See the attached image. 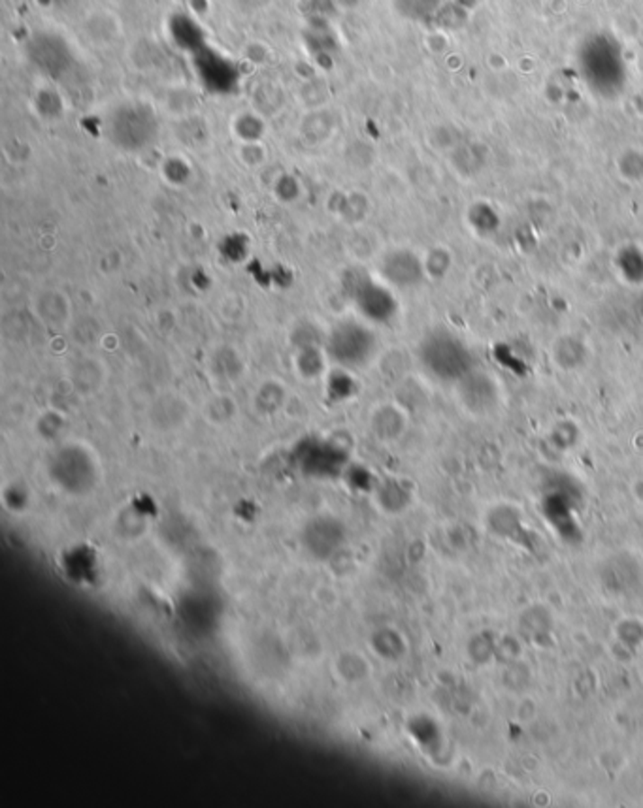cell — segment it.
I'll return each mask as SVG.
<instances>
[{
    "label": "cell",
    "mask_w": 643,
    "mask_h": 808,
    "mask_svg": "<svg viewBox=\"0 0 643 808\" xmlns=\"http://www.w3.org/2000/svg\"><path fill=\"white\" fill-rule=\"evenodd\" d=\"M417 357L428 376L450 385H459L478 368L470 345L447 328L428 332L417 347Z\"/></svg>",
    "instance_id": "6da1fadb"
},
{
    "label": "cell",
    "mask_w": 643,
    "mask_h": 808,
    "mask_svg": "<svg viewBox=\"0 0 643 808\" xmlns=\"http://www.w3.org/2000/svg\"><path fill=\"white\" fill-rule=\"evenodd\" d=\"M342 289L370 324H391L398 315V300L385 281L374 280L361 268H349L342 275Z\"/></svg>",
    "instance_id": "7a4b0ae2"
},
{
    "label": "cell",
    "mask_w": 643,
    "mask_h": 808,
    "mask_svg": "<svg viewBox=\"0 0 643 808\" xmlns=\"http://www.w3.org/2000/svg\"><path fill=\"white\" fill-rule=\"evenodd\" d=\"M378 349L380 343L372 326L353 319L340 321L325 338L328 360L344 369H357L372 362Z\"/></svg>",
    "instance_id": "3957f363"
},
{
    "label": "cell",
    "mask_w": 643,
    "mask_h": 808,
    "mask_svg": "<svg viewBox=\"0 0 643 808\" xmlns=\"http://www.w3.org/2000/svg\"><path fill=\"white\" fill-rule=\"evenodd\" d=\"M51 483L70 496H85L99 483V466L82 445H63L48 460Z\"/></svg>",
    "instance_id": "277c9868"
},
{
    "label": "cell",
    "mask_w": 643,
    "mask_h": 808,
    "mask_svg": "<svg viewBox=\"0 0 643 808\" xmlns=\"http://www.w3.org/2000/svg\"><path fill=\"white\" fill-rule=\"evenodd\" d=\"M110 140L125 151H140L157 136V120L144 104H123L110 117Z\"/></svg>",
    "instance_id": "5b68a950"
},
{
    "label": "cell",
    "mask_w": 643,
    "mask_h": 808,
    "mask_svg": "<svg viewBox=\"0 0 643 808\" xmlns=\"http://www.w3.org/2000/svg\"><path fill=\"white\" fill-rule=\"evenodd\" d=\"M297 464L306 475L335 479L347 469V452L333 441L306 440L297 448Z\"/></svg>",
    "instance_id": "8992f818"
},
{
    "label": "cell",
    "mask_w": 643,
    "mask_h": 808,
    "mask_svg": "<svg viewBox=\"0 0 643 808\" xmlns=\"http://www.w3.org/2000/svg\"><path fill=\"white\" fill-rule=\"evenodd\" d=\"M381 280L393 289H414L426 280L423 256L415 251L398 247L387 251L380 262Z\"/></svg>",
    "instance_id": "52a82bcc"
},
{
    "label": "cell",
    "mask_w": 643,
    "mask_h": 808,
    "mask_svg": "<svg viewBox=\"0 0 643 808\" xmlns=\"http://www.w3.org/2000/svg\"><path fill=\"white\" fill-rule=\"evenodd\" d=\"M345 541V528L335 517H316L302 529V543L319 560H328Z\"/></svg>",
    "instance_id": "ba28073f"
},
{
    "label": "cell",
    "mask_w": 643,
    "mask_h": 808,
    "mask_svg": "<svg viewBox=\"0 0 643 808\" xmlns=\"http://www.w3.org/2000/svg\"><path fill=\"white\" fill-rule=\"evenodd\" d=\"M32 313L36 321L49 330L70 328L74 321V307L70 298L58 289H44L34 297Z\"/></svg>",
    "instance_id": "9c48e42d"
},
{
    "label": "cell",
    "mask_w": 643,
    "mask_h": 808,
    "mask_svg": "<svg viewBox=\"0 0 643 808\" xmlns=\"http://www.w3.org/2000/svg\"><path fill=\"white\" fill-rule=\"evenodd\" d=\"M457 386L460 392L462 405L470 413H474V415L489 413L498 402V388L495 381L478 368L470 373V376L464 377Z\"/></svg>",
    "instance_id": "30bf717a"
},
{
    "label": "cell",
    "mask_w": 643,
    "mask_h": 808,
    "mask_svg": "<svg viewBox=\"0 0 643 808\" xmlns=\"http://www.w3.org/2000/svg\"><path fill=\"white\" fill-rule=\"evenodd\" d=\"M600 577L610 592L625 596L638 590L641 582V569L630 556L619 555L606 560V564L602 565Z\"/></svg>",
    "instance_id": "8fae6325"
},
{
    "label": "cell",
    "mask_w": 643,
    "mask_h": 808,
    "mask_svg": "<svg viewBox=\"0 0 643 808\" xmlns=\"http://www.w3.org/2000/svg\"><path fill=\"white\" fill-rule=\"evenodd\" d=\"M108 381V368L96 357L77 359L68 371V383L80 396H94Z\"/></svg>",
    "instance_id": "7c38bea8"
},
{
    "label": "cell",
    "mask_w": 643,
    "mask_h": 808,
    "mask_svg": "<svg viewBox=\"0 0 643 808\" xmlns=\"http://www.w3.org/2000/svg\"><path fill=\"white\" fill-rule=\"evenodd\" d=\"M189 419V405L178 394H163L151 404L149 421L161 431L182 428Z\"/></svg>",
    "instance_id": "4fadbf2b"
},
{
    "label": "cell",
    "mask_w": 643,
    "mask_h": 808,
    "mask_svg": "<svg viewBox=\"0 0 643 808\" xmlns=\"http://www.w3.org/2000/svg\"><path fill=\"white\" fill-rule=\"evenodd\" d=\"M210 373L221 381L234 383L246 373L244 354L234 345H219L211 351L208 359Z\"/></svg>",
    "instance_id": "5bb4252c"
},
{
    "label": "cell",
    "mask_w": 643,
    "mask_h": 808,
    "mask_svg": "<svg viewBox=\"0 0 643 808\" xmlns=\"http://www.w3.org/2000/svg\"><path fill=\"white\" fill-rule=\"evenodd\" d=\"M85 32H87L89 42H93L99 48H106V46L113 44L117 38L123 34V27L120 23V19H117V15H113L110 12H94L87 17Z\"/></svg>",
    "instance_id": "9a60e30c"
},
{
    "label": "cell",
    "mask_w": 643,
    "mask_h": 808,
    "mask_svg": "<svg viewBox=\"0 0 643 808\" xmlns=\"http://www.w3.org/2000/svg\"><path fill=\"white\" fill-rule=\"evenodd\" d=\"M335 130H336L335 113H330L328 110L323 108H316L314 111H309L300 123V136L311 146L325 144L326 140H330V136L335 134Z\"/></svg>",
    "instance_id": "2e32d148"
},
{
    "label": "cell",
    "mask_w": 643,
    "mask_h": 808,
    "mask_svg": "<svg viewBox=\"0 0 643 808\" xmlns=\"http://www.w3.org/2000/svg\"><path fill=\"white\" fill-rule=\"evenodd\" d=\"M370 426H372V431L378 440L395 441L404 433L406 417L395 405H381L372 413Z\"/></svg>",
    "instance_id": "e0dca14e"
},
{
    "label": "cell",
    "mask_w": 643,
    "mask_h": 808,
    "mask_svg": "<svg viewBox=\"0 0 643 808\" xmlns=\"http://www.w3.org/2000/svg\"><path fill=\"white\" fill-rule=\"evenodd\" d=\"M551 354H553V360L557 362V366L562 368L564 371H574V369L581 368L589 357L587 347H585L583 340L577 336H570V333H567V336H560L553 342Z\"/></svg>",
    "instance_id": "ac0fdd59"
},
{
    "label": "cell",
    "mask_w": 643,
    "mask_h": 808,
    "mask_svg": "<svg viewBox=\"0 0 643 808\" xmlns=\"http://www.w3.org/2000/svg\"><path fill=\"white\" fill-rule=\"evenodd\" d=\"M613 264L621 280L629 285H643V249L636 244H627L617 249Z\"/></svg>",
    "instance_id": "d6986e66"
},
{
    "label": "cell",
    "mask_w": 643,
    "mask_h": 808,
    "mask_svg": "<svg viewBox=\"0 0 643 808\" xmlns=\"http://www.w3.org/2000/svg\"><path fill=\"white\" fill-rule=\"evenodd\" d=\"M287 402V388L283 386V383L276 381V379H268L264 381L257 390L255 396H253V405L261 413V415H276V413L285 405Z\"/></svg>",
    "instance_id": "ffe728a7"
},
{
    "label": "cell",
    "mask_w": 643,
    "mask_h": 808,
    "mask_svg": "<svg viewBox=\"0 0 643 808\" xmlns=\"http://www.w3.org/2000/svg\"><path fill=\"white\" fill-rule=\"evenodd\" d=\"M326 360H328V357H326V351L323 345L304 347V349H299V352H297L295 368L300 377L317 379L326 369Z\"/></svg>",
    "instance_id": "44dd1931"
},
{
    "label": "cell",
    "mask_w": 643,
    "mask_h": 808,
    "mask_svg": "<svg viewBox=\"0 0 643 808\" xmlns=\"http://www.w3.org/2000/svg\"><path fill=\"white\" fill-rule=\"evenodd\" d=\"M376 500L381 509L388 512H398L409 503V492L400 481L388 479L376 486Z\"/></svg>",
    "instance_id": "7402d4cb"
},
{
    "label": "cell",
    "mask_w": 643,
    "mask_h": 808,
    "mask_svg": "<svg viewBox=\"0 0 643 808\" xmlns=\"http://www.w3.org/2000/svg\"><path fill=\"white\" fill-rule=\"evenodd\" d=\"M336 213L344 223H349V225L362 223L368 215L366 196L361 192H355V191L344 194L340 204L336 206Z\"/></svg>",
    "instance_id": "603a6c76"
},
{
    "label": "cell",
    "mask_w": 643,
    "mask_h": 808,
    "mask_svg": "<svg viewBox=\"0 0 643 808\" xmlns=\"http://www.w3.org/2000/svg\"><path fill=\"white\" fill-rule=\"evenodd\" d=\"M283 106V94L276 84H261L253 93V108L261 115L278 113Z\"/></svg>",
    "instance_id": "cb8c5ba5"
},
{
    "label": "cell",
    "mask_w": 643,
    "mask_h": 808,
    "mask_svg": "<svg viewBox=\"0 0 643 808\" xmlns=\"http://www.w3.org/2000/svg\"><path fill=\"white\" fill-rule=\"evenodd\" d=\"M234 134H237L242 144L244 142H261V138L264 134V121L263 115L257 111H247V113H240L237 120H234Z\"/></svg>",
    "instance_id": "d4e9b609"
},
{
    "label": "cell",
    "mask_w": 643,
    "mask_h": 808,
    "mask_svg": "<svg viewBox=\"0 0 643 808\" xmlns=\"http://www.w3.org/2000/svg\"><path fill=\"white\" fill-rule=\"evenodd\" d=\"M237 402H234L227 394H218L208 400L206 404V419L213 424L223 426L228 424L234 417H237Z\"/></svg>",
    "instance_id": "484cf974"
},
{
    "label": "cell",
    "mask_w": 643,
    "mask_h": 808,
    "mask_svg": "<svg viewBox=\"0 0 643 808\" xmlns=\"http://www.w3.org/2000/svg\"><path fill=\"white\" fill-rule=\"evenodd\" d=\"M347 371H349V369L338 368V369H335V371L328 376V381H326V392H328V398H330V400H335V402H345V400H349V398L355 394L357 385H355L353 377H351Z\"/></svg>",
    "instance_id": "4316f807"
},
{
    "label": "cell",
    "mask_w": 643,
    "mask_h": 808,
    "mask_svg": "<svg viewBox=\"0 0 643 808\" xmlns=\"http://www.w3.org/2000/svg\"><path fill=\"white\" fill-rule=\"evenodd\" d=\"M426 278L443 280L447 271L451 270V254L447 247H433L428 249L426 256H423Z\"/></svg>",
    "instance_id": "83f0119b"
},
{
    "label": "cell",
    "mask_w": 643,
    "mask_h": 808,
    "mask_svg": "<svg viewBox=\"0 0 643 808\" xmlns=\"http://www.w3.org/2000/svg\"><path fill=\"white\" fill-rule=\"evenodd\" d=\"M372 644L376 648V653L387 660H397L404 654V643L400 635L397 632H391V629L378 632L372 639Z\"/></svg>",
    "instance_id": "f1b7e54d"
},
{
    "label": "cell",
    "mask_w": 643,
    "mask_h": 808,
    "mask_svg": "<svg viewBox=\"0 0 643 808\" xmlns=\"http://www.w3.org/2000/svg\"><path fill=\"white\" fill-rule=\"evenodd\" d=\"M70 332H72V338L82 345L96 343L103 338L101 324L93 317H80V319L74 317V321L70 324Z\"/></svg>",
    "instance_id": "f546056e"
},
{
    "label": "cell",
    "mask_w": 643,
    "mask_h": 808,
    "mask_svg": "<svg viewBox=\"0 0 643 808\" xmlns=\"http://www.w3.org/2000/svg\"><path fill=\"white\" fill-rule=\"evenodd\" d=\"M336 665H338V673L342 675V679H344L345 682H357V680H362L364 675H366V671H368L366 661H364L361 656L353 654V653H347V654L340 656V660H338Z\"/></svg>",
    "instance_id": "4dcf8cb0"
},
{
    "label": "cell",
    "mask_w": 643,
    "mask_h": 808,
    "mask_svg": "<svg viewBox=\"0 0 643 808\" xmlns=\"http://www.w3.org/2000/svg\"><path fill=\"white\" fill-rule=\"evenodd\" d=\"M290 342L297 349H304V347H314V345H321L325 347V340L321 336L319 328H316V324L311 323H300L295 326V330L290 332Z\"/></svg>",
    "instance_id": "1f68e13d"
},
{
    "label": "cell",
    "mask_w": 643,
    "mask_h": 808,
    "mask_svg": "<svg viewBox=\"0 0 643 808\" xmlns=\"http://www.w3.org/2000/svg\"><path fill=\"white\" fill-rule=\"evenodd\" d=\"M274 192H276L280 202L295 204L300 199L302 187H300V182L297 180V177H292L290 173H283L274 182Z\"/></svg>",
    "instance_id": "d6a6232c"
},
{
    "label": "cell",
    "mask_w": 643,
    "mask_h": 808,
    "mask_svg": "<svg viewBox=\"0 0 643 808\" xmlns=\"http://www.w3.org/2000/svg\"><path fill=\"white\" fill-rule=\"evenodd\" d=\"M36 110L44 120H57L63 115V98L55 91H40L36 96Z\"/></svg>",
    "instance_id": "836d02e7"
},
{
    "label": "cell",
    "mask_w": 643,
    "mask_h": 808,
    "mask_svg": "<svg viewBox=\"0 0 643 808\" xmlns=\"http://www.w3.org/2000/svg\"><path fill=\"white\" fill-rule=\"evenodd\" d=\"M63 426H65V419L61 413H57V411H46L36 422L38 436L44 440H55L58 433H61Z\"/></svg>",
    "instance_id": "e575fe53"
},
{
    "label": "cell",
    "mask_w": 643,
    "mask_h": 808,
    "mask_svg": "<svg viewBox=\"0 0 643 808\" xmlns=\"http://www.w3.org/2000/svg\"><path fill=\"white\" fill-rule=\"evenodd\" d=\"M163 173L165 180H168L172 185H183L191 177V166L183 159H180V156H172V159L165 163Z\"/></svg>",
    "instance_id": "d590c367"
},
{
    "label": "cell",
    "mask_w": 643,
    "mask_h": 808,
    "mask_svg": "<svg viewBox=\"0 0 643 808\" xmlns=\"http://www.w3.org/2000/svg\"><path fill=\"white\" fill-rule=\"evenodd\" d=\"M117 524H120V529L123 531V534L130 536V537H134L136 534H142L144 528H146L144 515H142V512L136 511L134 507H129L123 512H120V522H117Z\"/></svg>",
    "instance_id": "8d00e7d4"
},
{
    "label": "cell",
    "mask_w": 643,
    "mask_h": 808,
    "mask_svg": "<svg viewBox=\"0 0 643 808\" xmlns=\"http://www.w3.org/2000/svg\"><path fill=\"white\" fill-rule=\"evenodd\" d=\"M240 161L249 168H259L266 163V149L261 142H244L238 151Z\"/></svg>",
    "instance_id": "74e56055"
},
{
    "label": "cell",
    "mask_w": 643,
    "mask_h": 808,
    "mask_svg": "<svg viewBox=\"0 0 643 808\" xmlns=\"http://www.w3.org/2000/svg\"><path fill=\"white\" fill-rule=\"evenodd\" d=\"M219 313L225 321H240L246 315V302L238 294H225V298L221 300L219 306Z\"/></svg>",
    "instance_id": "f35d334b"
},
{
    "label": "cell",
    "mask_w": 643,
    "mask_h": 808,
    "mask_svg": "<svg viewBox=\"0 0 643 808\" xmlns=\"http://www.w3.org/2000/svg\"><path fill=\"white\" fill-rule=\"evenodd\" d=\"M27 500H29V494L22 484H12L4 490V502L13 511H22L27 505Z\"/></svg>",
    "instance_id": "ab89813d"
},
{
    "label": "cell",
    "mask_w": 643,
    "mask_h": 808,
    "mask_svg": "<svg viewBox=\"0 0 643 808\" xmlns=\"http://www.w3.org/2000/svg\"><path fill=\"white\" fill-rule=\"evenodd\" d=\"M58 3H65V4H67V3H68V0H58Z\"/></svg>",
    "instance_id": "60d3db41"
}]
</instances>
